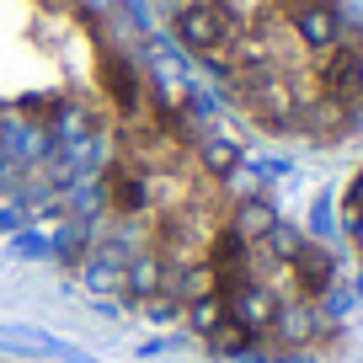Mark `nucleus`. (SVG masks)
Listing matches in <instances>:
<instances>
[{
    "instance_id": "4",
    "label": "nucleus",
    "mask_w": 363,
    "mask_h": 363,
    "mask_svg": "<svg viewBox=\"0 0 363 363\" xmlns=\"http://www.w3.org/2000/svg\"><path fill=\"white\" fill-rule=\"evenodd\" d=\"M0 363H6V358H0Z\"/></svg>"
},
{
    "instance_id": "3",
    "label": "nucleus",
    "mask_w": 363,
    "mask_h": 363,
    "mask_svg": "<svg viewBox=\"0 0 363 363\" xmlns=\"http://www.w3.org/2000/svg\"><path fill=\"white\" fill-rule=\"evenodd\" d=\"M342 235H347L352 262L363 267V160H358V171H352L347 193H342Z\"/></svg>"
},
{
    "instance_id": "2",
    "label": "nucleus",
    "mask_w": 363,
    "mask_h": 363,
    "mask_svg": "<svg viewBox=\"0 0 363 363\" xmlns=\"http://www.w3.org/2000/svg\"><path fill=\"white\" fill-rule=\"evenodd\" d=\"M225 113L294 150L363 139V0H150Z\"/></svg>"
},
{
    "instance_id": "1",
    "label": "nucleus",
    "mask_w": 363,
    "mask_h": 363,
    "mask_svg": "<svg viewBox=\"0 0 363 363\" xmlns=\"http://www.w3.org/2000/svg\"><path fill=\"white\" fill-rule=\"evenodd\" d=\"M0 240L235 363H320L342 272L102 0H0Z\"/></svg>"
}]
</instances>
